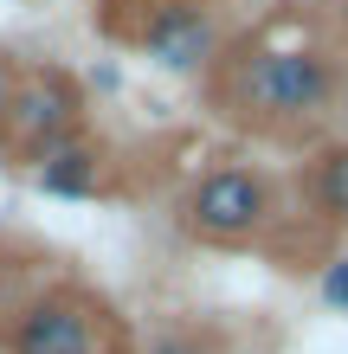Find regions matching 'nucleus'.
Returning a JSON list of instances; mask_svg holds the SVG:
<instances>
[{
    "instance_id": "f257e3e1",
    "label": "nucleus",
    "mask_w": 348,
    "mask_h": 354,
    "mask_svg": "<svg viewBox=\"0 0 348 354\" xmlns=\"http://www.w3.org/2000/svg\"><path fill=\"white\" fill-rule=\"evenodd\" d=\"M336 58L316 46H252L232 58L226 103L232 116L258 122V129H284V122H310L336 103Z\"/></svg>"
},
{
    "instance_id": "f03ea898",
    "label": "nucleus",
    "mask_w": 348,
    "mask_h": 354,
    "mask_svg": "<svg viewBox=\"0 0 348 354\" xmlns=\"http://www.w3.org/2000/svg\"><path fill=\"white\" fill-rule=\"evenodd\" d=\"M77 122H84V91H77V77L58 71V65H39V71H19L13 103H7V116H0V142L33 168L52 142L77 136Z\"/></svg>"
},
{
    "instance_id": "7ed1b4c3",
    "label": "nucleus",
    "mask_w": 348,
    "mask_h": 354,
    "mask_svg": "<svg viewBox=\"0 0 348 354\" xmlns=\"http://www.w3.org/2000/svg\"><path fill=\"white\" fill-rule=\"evenodd\" d=\"M187 232L207 239V245H245L264 232V219H271V187H264V174L252 168H213L194 180L187 194Z\"/></svg>"
},
{
    "instance_id": "20e7f679",
    "label": "nucleus",
    "mask_w": 348,
    "mask_h": 354,
    "mask_svg": "<svg viewBox=\"0 0 348 354\" xmlns=\"http://www.w3.org/2000/svg\"><path fill=\"white\" fill-rule=\"evenodd\" d=\"M7 354H104V316L71 290L33 297L7 328Z\"/></svg>"
},
{
    "instance_id": "39448f33",
    "label": "nucleus",
    "mask_w": 348,
    "mask_h": 354,
    "mask_svg": "<svg viewBox=\"0 0 348 354\" xmlns=\"http://www.w3.org/2000/svg\"><path fill=\"white\" fill-rule=\"evenodd\" d=\"M136 46L161 71H207L219 58V19L200 0H155L149 19L136 26Z\"/></svg>"
},
{
    "instance_id": "423d86ee",
    "label": "nucleus",
    "mask_w": 348,
    "mask_h": 354,
    "mask_svg": "<svg viewBox=\"0 0 348 354\" xmlns=\"http://www.w3.org/2000/svg\"><path fill=\"white\" fill-rule=\"evenodd\" d=\"M97 180H104V149H97L84 129L65 136V142H52V149L33 161V187L52 194V200H91Z\"/></svg>"
},
{
    "instance_id": "0eeeda50",
    "label": "nucleus",
    "mask_w": 348,
    "mask_h": 354,
    "mask_svg": "<svg viewBox=\"0 0 348 354\" xmlns=\"http://www.w3.org/2000/svg\"><path fill=\"white\" fill-rule=\"evenodd\" d=\"M303 194H310V213L348 225V142L316 149V161L303 168Z\"/></svg>"
},
{
    "instance_id": "6e6552de",
    "label": "nucleus",
    "mask_w": 348,
    "mask_h": 354,
    "mask_svg": "<svg viewBox=\"0 0 348 354\" xmlns=\"http://www.w3.org/2000/svg\"><path fill=\"white\" fill-rule=\"evenodd\" d=\"M142 354H219V335H207V328H161Z\"/></svg>"
},
{
    "instance_id": "1a4fd4ad",
    "label": "nucleus",
    "mask_w": 348,
    "mask_h": 354,
    "mask_svg": "<svg viewBox=\"0 0 348 354\" xmlns=\"http://www.w3.org/2000/svg\"><path fill=\"white\" fill-rule=\"evenodd\" d=\"M322 303L348 309V258H329V270H322Z\"/></svg>"
},
{
    "instance_id": "9d476101",
    "label": "nucleus",
    "mask_w": 348,
    "mask_h": 354,
    "mask_svg": "<svg viewBox=\"0 0 348 354\" xmlns=\"http://www.w3.org/2000/svg\"><path fill=\"white\" fill-rule=\"evenodd\" d=\"M13 84H19V65L0 52V116H7V103H13Z\"/></svg>"
},
{
    "instance_id": "9b49d317",
    "label": "nucleus",
    "mask_w": 348,
    "mask_h": 354,
    "mask_svg": "<svg viewBox=\"0 0 348 354\" xmlns=\"http://www.w3.org/2000/svg\"><path fill=\"white\" fill-rule=\"evenodd\" d=\"M342 116H348V103H342Z\"/></svg>"
},
{
    "instance_id": "f8f14e48",
    "label": "nucleus",
    "mask_w": 348,
    "mask_h": 354,
    "mask_svg": "<svg viewBox=\"0 0 348 354\" xmlns=\"http://www.w3.org/2000/svg\"><path fill=\"white\" fill-rule=\"evenodd\" d=\"M342 19H348V7H342Z\"/></svg>"
}]
</instances>
